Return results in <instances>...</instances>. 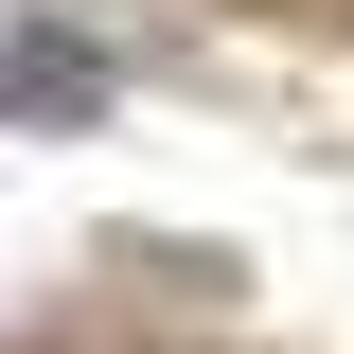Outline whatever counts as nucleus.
<instances>
[{
    "label": "nucleus",
    "mask_w": 354,
    "mask_h": 354,
    "mask_svg": "<svg viewBox=\"0 0 354 354\" xmlns=\"http://www.w3.org/2000/svg\"><path fill=\"white\" fill-rule=\"evenodd\" d=\"M0 124H36V142L106 124V53H88V36H53V18H0Z\"/></svg>",
    "instance_id": "1"
}]
</instances>
